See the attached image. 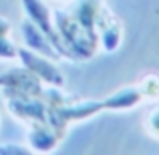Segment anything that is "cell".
<instances>
[{
    "label": "cell",
    "instance_id": "cell-3",
    "mask_svg": "<svg viewBox=\"0 0 159 155\" xmlns=\"http://www.w3.org/2000/svg\"><path fill=\"white\" fill-rule=\"evenodd\" d=\"M18 65H22L24 69H28L32 75L40 79V81L48 83L52 87H65L66 79L61 71V61H54L51 57H44V54L30 51L24 44H18V57H16Z\"/></svg>",
    "mask_w": 159,
    "mask_h": 155
},
{
    "label": "cell",
    "instance_id": "cell-6",
    "mask_svg": "<svg viewBox=\"0 0 159 155\" xmlns=\"http://www.w3.org/2000/svg\"><path fill=\"white\" fill-rule=\"evenodd\" d=\"M137 87H139L141 95H143V101L155 103L159 101V73H145L143 77L137 81Z\"/></svg>",
    "mask_w": 159,
    "mask_h": 155
},
{
    "label": "cell",
    "instance_id": "cell-9",
    "mask_svg": "<svg viewBox=\"0 0 159 155\" xmlns=\"http://www.w3.org/2000/svg\"><path fill=\"white\" fill-rule=\"evenodd\" d=\"M8 153H14V155H26L32 153V149L28 147V143H0V155H8Z\"/></svg>",
    "mask_w": 159,
    "mask_h": 155
},
{
    "label": "cell",
    "instance_id": "cell-10",
    "mask_svg": "<svg viewBox=\"0 0 159 155\" xmlns=\"http://www.w3.org/2000/svg\"><path fill=\"white\" fill-rule=\"evenodd\" d=\"M12 34V22L6 16H0V36H8Z\"/></svg>",
    "mask_w": 159,
    "mask_h": 155
},
{
    "label": "cell",
    "instance_id": "cell-7",
    "mask_svg": "<svg viewBox=\"0 0 159 155\" xmlns=\"http://www.w3.org/2000/svg\"><path fill=\"white\" fill-rule=\"evenodd\" d=\"M143 131L151 139L159 141V105H153L143 117Z\"/></svg>",
    "mask_w": 159,
    "mask_h": 155
},
{
    "label": "cell",
    "instance_id": "cell-5",
    "mask_svg": "<svg viewBox=\"0 0 159 155\" xmlns=\"http://www.w3.org/2000/svg\"><path fill=\"white\" fill-rule=\"evenodd\" d=\"M20 6H22L24 16L28 20H32L43 30V34L51 40L54 51L58 52L61 61H65V52H62L61 40H58L57 28H54V20H52V6H48L44 0H20Z\"/></svg>",
    "mask_w": 159,
    "mask_h": 155
},
{
    "label": "cell",
    "instance_id": "cell-2",
    "mask_svg": "<svg viewBox=\"0 0 159 155\" xmlns=\"http://www.w3.org/2000/svg\"><path fill=\"white\" fill-rule=\"evenodd\" d=\"M105 4V0H70L65 6L52 8V20L65 61L87 62L101 52L97 18Z\"/></svg>",
    "mask_w": 159,
    "mask_h": 155
},
{
    "label": "cell",
    "instance_id": "cell-4",
    "mask_svg": "<svg viewBox=\"0 0 159 155\" xmlns=\"http://www.w3.org/2000/svg\"><path fill=\"white\" fill-rule=\"evenodd\" d=\"M97 34H99V44H101V52L113 54L121 48L125 39V26L123 20L119 18L115 10L109 4H105L97 18Z\"/></svg>",
    "mask_w": 159,
    "mask_h": 155
},
{
    "label": "cell",
    "instance_id": "cell-1",
    "mask_svg": "<svg viewBox=\"0 0 159 155\" xmlns=\"http://www.w3.org/2000/svg\"><path fill=\"white\" fill-rule=\"evenodd\" d=\"M0 99L8 115L24 125L32 153H52L66 137L70 125L99 113L115 111L111 95L103 99L75 97L65 87L40 81L22 65L0 73Z\"/></svg>",
    "mask_w": 159,
    "mask_h": 155
},
{
    "label": "cell",
    "instance_id": "cell-8",
    "mask_svg": "<svg viewBox=\"0 0 159 155\" xmlns=\"http://www.w3.org/2000/svg\"><path fill=\"white\" fill-rule=\"evenodd\" d=\"M18 40L12 39V34L0 36V62H10L16 61L18 57Z\"/></svg>",
    "mask_w": 159,
    "mask_h": 155
},
{
    "label": "cell",
    "instance_id": "cell-11",
    "mask_svg": "<svg viewBox=\"0 0 159 155\" xmlns=\"http://www.w3.org/2000/svg\"><path fill=\"white\" fill-rule=\"evenodd\" d=\"M58 2H61V4H66V2H70V0H58Z\"/></svg>",
    "mask_w": 159,
    "mask_h": 155
}]
</instances>
